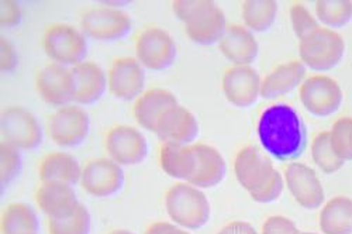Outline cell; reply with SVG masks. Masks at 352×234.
I'll return each mask as SVG.
<instances>
[{
  "label": "cell",
  "mask_w": 352,
  "mask_h": 234,
  "mask_svg": "<svg viewBox=\"0 0 352 234\" xmlns=\"http://www.w3.org/2000/svg\"><path fill=\"white\" fill-rule=\"evenodd\" d=\"M256 136L261 149L280 162L298 161L309 144L303 117L287 103H274L263 109L256 123Z\"/></svg>",
  "instance_id": "1"
},
{
  "label": "cell",
  "mask_w": 352,
  "mask_h": 234,
  "mask_svg": "<svg viewBox=\"0 0 352 234\" xmlns=\"http://www.w3.org/2000/svg\"><path fill=\"white\" fill-rule=\"evenodd\" d=\"M172 12L184 27L188 39L197 45H219L228 21L213 0H175Z\"/></svg>",
  "instance_id": "2"
},
{
  "label": "cell",
  "mask_w": 352,
  "mask_h": 234,
  "mask_svg": "<svg viewBox=\"0 0 352 234\" xmlns=\"http://www.w3.org/2000/svg\"><path fill=\"white\" fill-rule=\"evenodd\" d=\"M165 209L170 222L185 230L203 228L212 217L206 193L189 182H178L166 191Z\"/></svg>",
  "instance_id": "3"
},
{
  "label": "cell",
  "mask_w": 352,
  "mask_h": 234,
  "mask_svg": "<svg viewBox=\"0 0 352 234\" xmlns=\"http://www.w3.org/2000/svg\"><path fill=\"white\" fill-rule=\"evenodd\" d=\"M41 45L51 63L74 68L86 61L87 39L79 28L68 23H51L45 27Z\"/></svg>",
  "instance_id": "4"
},
{
  "label": "cell",
  "mask_w": 352,
  "mask_h": 234,
  "mask_svg": "<svg viewBox=\"0 0 352 234\" xmlns=\"http://www.w3.org/2000/svg\"><path fill=\"white\" fill-rule=\"evenodd\" d=\"M345 55V40L334 30L320 27L299 41V61L311 71L327 72L337 68Z\"/></svg>",
  "instance_id": "5"
},
{
  "label": "cell",
  "mask_w": 352,
  "mask_h": 234,
  "mask_svg": "<svg viewBox=\"0 0 352 234\" xmlns=\"http://www.w3.org/2000/svg\"><path fill=\"white\" fill-rule=\"evenodd\" d=\"M135 58L151 72H165L178 60V44L172 34L162 27H146L135 39Z\"/></svg>",
  "instance_id": "6"
},
{
  "label": "cell",
  "mask_w": 352,
  "mask_h": 234,
  "mask_svg": "<svg viewBox=\"0 0 352 234\" xmlns=\"http://www.w3.org/2000/svg\"><path fill=\"white\" fill-rule=\"evenodd\" d=\"M80 30L86 37L100 43H116L133 30V19L119 8L110 5L86 9L80 16Z\"/></svg>",
  "instance_id": "7"
},
{
  "label": "cell",
  "mask_w": 352,
  "mask_h": 234,
  "mask_svg": "<svg viewBox=\"0 0 352 234\" xmlns=\"http://www.w3.org/2000/svg\"><path fill=\"white\" fill-rule=\"evenodd\" d=\"M91 126L89 113L72 103L50 114L47 134L61 149H78L89 137Z\"/></svg>",
  "instance_id": "8"
},
{
  "label": "cell",
  "mask_w": 352,
  "mask_h": 234,
  "mask_svg": "<svg viewBox=\"0 0 352 234\" xmlns=\"http://www.w3.org/2000/svg\"><path fill=\"white\" fill-rule=\"evenodd\" d=\"M2 141L20 151H34L43 144L44 131L33 111L23 106H9L0 116Z\"/></svg>",
  "instance_id": "9"
},
{
  "label": "cell",
  "mask_w": 352,
  "mask_h": 234,
  "mask_svg": "<svg viewBox=\"0 0 352 234\" xmlns=\"http://www.w3.org/2000/svg\"><path fill=\"white\" fill-rule=\"evenodd\" d=\"M302 106L314 117H330L336 114L344 102L341 85L331 76L316 74L307 76L299 87Z\"/></svg>",
  "instance_id": "10"
},
{
  "label": "cell",
  "mask_w": 352,
  "mask_h": 234,
  "mask_svg": "<svg viewBox=\"0 0 352 234\" xmlns=\"http://www.w3.org/2000/svg\"><path fill=\"white\" fill-rule=\"evenodd\" d=\"M124 184L126 172L123 167L109 157L87 160L82 168L80 187L94 198H113L122 192Z\"/></svg>",
  "instance_id": "11"
},
{
  "label": "cell",
  "mask_w": 352,
  "mask_h": 234,
  "mask_svg": "<svg viewBox=\"0 0 352 234\" xmlns=\"http://www.w3.org/2000/svg\"><path fill=\"white\" fill-rule=\"evenodd\" d=\"M107 157L122 167L142 164L150 154V142L145 134L129 125H116L104 138Z\"/></svg>",
  "instance_id": "12"
},
{
  "label": "cell",
  "mask_w": 352,
  "mask_h": 234,
  "mask_svg": "<svg viewBox=\"0 0 352 234\" xmlns=\"http://www.w3.org/2000/svg\"><path fill=\"white\" fill-rule=\"evenodd\" d=\"M36 89L44 103L52 107H64L75 103L76 83L72 68L48 63L36 75Z\"/></svg>",
  "instance_id": "13"
},
{
  "label": "cell",
  "mask_w": 352,
  "mask_h": 234,
  "mask_svg": "<svg viewBox=\"0 0 352 234\" xmlns=\"http://www.w3.org/2000/svg\"><path fill=\"white\" fill-rule=\"evenodd\" d=\"M109 92L119 100L135 102L146 89L145 68L135 56H117L107 71Z\"/></svg>",
  "instance_id": "14"
},
{
  "label": "cell",
  "mask_w": 352,
  "mask_h": 234,
  "mask_svg": "<svg viewBox=\"0 0 352 234\" xmlns=\"http://www.w3.org/2000/svg\"><path fill=\"white\" fill-rule=\"evenodd\" d=\"M276 171L272 158L255 145L241 149L234 160V175L250 195L265 187Z\"/></svg>",
  "instance_id": "15"
},
{
  "label": "cell",
  "mask_w": 352,
  "mask_h": 234,
  "mask_svg": "<svg viewBox=\"0 0 352 234\" xmlns=\"http://www.w3.org/2000/svg\"><path fill=\"white\" fill-rule=\"evenodd\" d=\"M221 91L232 106L250 109L261 99L262 78L254 67L231 65L221 76Z\"/></svg>",
  "instance_id": "16"
},
{
  "label": "cell",
  "mask_w": 352,
  "mask_h": 234,
  "mask_svg": "<svg viewBox=\"0 0 352 234\" xmlns=\"http://www.w3.org/2000/svg\"><path fill=\"white\" fill-rule=\"evenodd\" d=\"M285 185L298 204L307 211H316L326 203V192L316 169L303 162L287 164Z\"/></svg>",
  "instance_id": "17"
},
{
  "label": "cell",
  "mask_w": 352,
  "mask_h": 234,
  "mask_svg": "<svg viewBox=\"0 0 352 234\" xmlns=\"http://www.w3.org/2000/svg\"><path fill=\"white\" fill-rule=\"evenodd\" d=\"M154 134L162 142L192 145L200 134V125L197 117L179 103L162 114Z\"/></svg>",
  "instance_id": "18"
},
{
  "label": "cell",
  "mask_w": 352,
  "mask_h": 234,
  "mask_svg": "<svg viewBox=\"0 0 352 234\" xmlns=\"http://www.w3.org/2000/svg\"><path fill=\"white\" fill-rule=\"evenodd\" d=\"M219 50L232 65L252 67L259 55V43L245 25L228 24Z\"/></svg>",
  "instance_id": "19"
},
{
  "label": "cell",
  "mask_w": 352,
  "mask_h": 234,
  "mask_svg": "<svg viewBox=\"0 0 352 234\" xmlns=\"http://www.w3.org/2000/svg\"><path fill=\"white\" fill-rule=\"evenodd\" d=\"M176 105H179V100L170 91L150 87L134 102L133 116L138 126L154 134L162 114Z\"/></svg>",
  "instance_id": "20"
},
{
  "label": "cell",
  "mask_w": 352,
  "mask_h": 234,
  "mask_svg": "<svg viewBox=\"0 0 352 234\" xmlns=\"http://www.w3.org/2000/svg\"><path fill=\"white\" fill-rule=\"evenodd\" d=\"M72 187L74 185L60 181H45L38 185L34 199L38 209L47 219L63 217L71 213L80 203Z\"/></svg>",
  "instance_id": "21"
},
{
  "label": "cell",
  "mask_w": 352,
  "mask_h": 234,
  "mask_svg": "<svg viewBox=\"0 0 352 234\" xmlns=\"http://www.w3.org/2000/svg\"><path fill=\"white\" fill-rule=\"evenodd\" d=\"M307 78V68L299 61H289L275 67L265 78H262L261 98L275 100L299 91V87Z\"/></svg>",
  "instance_id": "22"
},
{
  "label": "cell",
  "mask_w": 352,
  "mask_h": 234,
  "mask_svg": "<svg viewBox=\"0 0 352 234\" xmlns=\"http://www.w3.org/2000/svg\"><path fill=\"white\" fill-rule=\"evenodd\" d=\"M76 94H75V105L82 107L96 105L109 91L107 72L94 61H85L72 68Z\"/></svg>",
  "instance_id": "23"
},
{
  "label": "cell",
  "mask_w": 352,
  "mask_h": 234,
  "mask_svg": "<svg viewBox=\"0 0 352 234\" xmlns=\"http://www.w3.org/2000/svg\"><path fill=\"white\" fill-rule=\"evenodd\" d=\"M197 154L192 145L162 142L160 149L161 169L172 180L190 182L197 171Z\"/></svg>",
  "instance_id": "24"
},
{
  "label": "cell",
  "mask_w": 352,
  "mask_h": 234,
  "mask_svg": "<svg viewBox=\"0 0 352 234\" xmlns=\"http://www.w3.org/2000/svg\"><path fill=\"white\" fill-rule=\"evenodd\" d=\"M197 154V171L189 184L199 189H209L220 185L227 175V162L223 154L213 145L195 142Z\"/></svg>",
  "instance_id": "25"
},
{
  "label": "cell",
  "mask_w": 352,
  "mask_h": 234,
  "mask_svg": "<svg viewBox=\"0 0 352 234\" xmlns=\"http://www.w3.org/2000/svg\"><path fill=\"white\" fill-rule=\"evenodd\" d=\"M82 165L68 153H50L43 157L38 165V178L41 182L60 181L69 185L80 184Z\"/></svg>",
  "instance_id": "26"
},
{
  "label": "cell",
  "mask_w": 352,
  "mask_h": 234,
  "mask_svg": "<svg viewBox=\"0 0 352 234\" xmlns=\"http://www.w3.org/2000/svg\"><path fill=\"white\" fill-rule=\"evenodd\" d=\"M318 224L322 234H352V199L336 196L321 206Z\"/></svg>",
  "instance_id": "27"
},
{
  "label": "cell",
  "mask_w": 352,
  "mask_h": 234,
  "mask_svg": "<svg viewBox=\"0 0 352 234\" xmlns=\"http://www.w3.org/2000/svg\"><path fill=\"white\" fill-rule=\"evenodd\" d=\"M40 222L34 209L24 202H12L2 211L0 231L2 234H36Z\"/></svg>",
  "instance_id": "28"
},
{
  "label": "cell",
  "mask_w": 352,
  "mask_h": 234,
  "mask_svg": "<svg viewBox=\"0 0 352 234\" xmlns=\"http://www.w3.org/2000/svg\"><path fill=\"white\" fill-rule=\"evenodd\" d=\"M279 5L275 0H245L241 6L244 25L252 33H267L275 25Z\"/></svg>",
  "instance_id": "29"
},
{
  "label": "cell",
  "mask_w": 352,
  "mask_h": 234,
  "mask_svg": "<svg viewBox=\"0 0 352 234\" xmlns=\"http://www.w3.org/2000/svg\"><path fill=\"white\" fill-rule=\"evenodd\" d=\"M314 16L321 27L337 32L352 21L351 0H318L314 3Z\"/></svg>",
  "instance_id": "30"
},
{
  "label": "cell",
  "mask_w": 352,
  "mask_h": 234,
  "mask_svg": "<svg viewBox=\"0 0 352 234\" xmlns=\"http://www.w3.org/2000/svg\"><path fill=\"white\" fill-rule=\"evenodd\" d=\"M48 234H91L92 217L85 204L78 206L68 215L56 219H47Z\"/></svg>",
  "instance_id": "31"
},
{
  "label": "cell",
  "mask_w": 352,
  "mask_h": 234,
  "mask_svg": "<svg viewBox=\"0 0 352 234\" xmlns=\"http://www.w3.org/2000/svg\"><path fill=\"white\" fill-rule=\"evenodd\" d=\"M310 151L316 167L327 175L338 172L345 164L336 156L333 150L330 131H320L318 134H316L311 142Z\"/></svg>",
  "instance_id": "32"
},
{
  "label": "cell",
  "mask_w": 352,
  "mask_h": 234,
  "mask_svg": "<svg viewBox=\"0 0 352 234\" xmlns=\"http://www.w3.org/2000/svg\"><path fill=\"white\" fill-rule=\"evenodd\" d=\"M330 140L336 156L341 161H352V117H341L333 125Z\"/></svg>",
  "instance_id": "33"
},
{
  "label": "cell",
  "mask_w": 352,
  "mask_h": 234,
  "mask_svg": "<svg viewBox=\"0 0 352 234\" xmlns=\"http://www.w3.org/2000/svg\"><path fill=\"white\" fill-rule=\"evenodd\" d=\"M290 25L299 41L307 39L316 30L321 27L316 16L302 3V2H292L289 9Z\"/></svg>",
  "instance_id": "34"
},
{
  "label": "cell",
  "mask_w": 352,
  "mask_h": 234,
  "mask_svg": "<svg viewBox=\"0 0 352 234\" xmlns=\"http://www.w3.org/2000/svg\"><path fill=\"white\" fill-rule=\"evenodd\" d=\"M21 167V151L2 141L0 144V181H2V188H6L19 177Z\"/></svg>",
  "instance_id": "35"
},
{
  "label": "cell",
  "mask_w": 352,
  "mask_h": 234,
  "mask_svg": "<svg viewBox=\"0 0 352 234\" xmlns=\"http://www.w3.org/2000/svg\"><path fill=\"white\" fill-rule=\"evenodd\" d=\"M283 189H285V178L282 177V173L279 171H276L272 180L265 187L250 196L258 203H272L282 196Z\"/></svg>",
  "instance_id": "36"
},
{
  "label": "cell",
  "mask_w": 352,
  "mask_h": 234,
  "mask_svg": "<svg viewBox=\"0 0 352 234\" xmlns=\"http://www.w3.org/2000/svg\"><path fill=\"white\" fill-rule=\"evenodd\" d=\"M299 228L296 223L286 216L275 215L270 216L262 224L261 234H298Z\"/></svg>",
  "instance_id": "37"
},
{
  "label": "cell",
  "mask_w": 352,
  "mask_h": 234,
  "mask_svg": "<svg viewBox=\"0 0 352 234\" xmlns=\"http://www.w3.org/2000/svg\"><path fill=\"white\" fill-rule=\"evenodd\" d=\"M23 9L16 0H3L0 2V23L3 27H17L23 21Z\"/></svg>",
  "instance_id": "38"
},
{
  "label": "cell",
  "mask_w": 352,
  "mask_h": 234,
  "mask_svg": "<svg viewBox=\"0 0 352 234\" xmlns=\"http://www.w3.org/2000/svg\"><path fill=\"white\" fill-rule=\"evenodd\" d=\"M19 65V55L14 44L6 37L0 39V68L3 72H12Z\"/></svg>",
  "instance_id": "39"
},
{
  "label": "cell",
  "mask_w": 352,
  "mask_h": 234,
  "mask_svg": "<svg viewBox=\"0 0 352 234\" xmlns=\"http://www.w3.org/2000/svg\"><path fill=\"white\" fill-rule=\"evenodd\" d=\"M217 234H259V233L251 223L236 220L226 224Z\"/></svg>",
  "instance_id": "40"
},
{
  "label": "cell",
  "mask_w": 352,
  "mask_h": 234,
  "mask_svg": "<svg viewBox=\"0 0 352 234\" xmlns=\"http://www.w3.org/2000/svg\"><path fill=\"white\" fill-rule=\"evenodd\" d=\"M170 234H192V233H189L188 230H185V228H182V227H179V226H175Z\"/></svg>",
  "instance_id": "41"
},
{
  "label": "cell",
  "mask_w": 352,
  "mask_h": 234,
  "mask_svg": "<svg viewBox=\"0 0 352 234\" xmlns=\"http://www.w3.org/2000/svg\"><path fill=\"white\" fill-rule=\"evenodd\" d=\"M109 234H135V233H133L130 230H126V228H117V230L110 231Z\"/></svg>",
  "instance_id": "42"
},
{
  "label": "cell",
  "mask_w": 352,
  "mask_h": 234,
  "mask_svg": "<svg viewBox=\"0 0 352 234\" xmlns=\"http://www.w3.org/2000/svg\"><path fill=\"white\" fill-rule=\"evenodd\" d=\"M298 234H317V233H310V231H299Z\"/></svg>",
  "instance_id": "43"
},
{
  "label": "cell",
  "mask_w": 352,
  "mask_h": 234,
  "mask_svg": "<svg viewBox=\"0 0 352 234\" xmlns=\"http://www.w3.org/2000/svg\"><path fill=\"white\" fill-rule=\"evenodd\" d=\"M36 234H38V233H36Z\"/></svg>",
  "instance_id": "44"
}]
</instances>
